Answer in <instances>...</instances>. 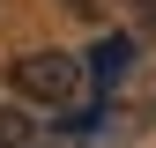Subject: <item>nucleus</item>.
<instances>
[{"mask_svg":"<svg viewBox=\"0 0 156 148\" xmlns=\"http://www.w3.org/2000/svg\"><path fill=\"white\" fill-rule=\"evenodd\" d=\"M8 89L37 111H82L97 89H89V67L74 59V52H23V59L8 67Z\"/></svg>","mask_w":156,"mask_h":148,"instance_id":"obj_1","label":"nucleus"},{"mask_svg":"<svg viewBox=\"0 0 156 148\" xmlns=\"http://www.w3.org/2000/svg\"><path fill=\"white\" fill-rule=\"evenodd\" d=\"M126 67H134V37H104V45L89 52V89L112 96V89L126 82Z\"/></svg>","mask_w":156,"mask_h":148,"instance_id":"obj_2","label":"nucleus"},{"mask_svg":"<svg viewBox=\"0 0 156 148\" xmlns=\"http://www.w3.org/2000/svg\"><path fill=\"white\" fill-rule=\"evenodd\" d=\"M0 148H37V133H30L23 111H0Z\"/></svg>","mask_w":156,"mask_h":148,"instance_id":"obj_3","label":"nucleus"},{"mask_svg":"<svg viewBox=\"0 0 156 148\" xmlns=\"http://www.w3.org/2000/svg\"><path fill=\"white\" fill-rule=\"evenodd\" d=\"M126 8H134V22H141V30L156 37V0H126Z\"/></svg>","mask_w":156,"mask_h":148,"instance_id":"obj_4","label":"nucleus"},{"mask_svg":"<svg viewBox=\"0 0 156 148\" xmlns=\"http://www.w3.org/2000/svg\"><path fill=\"white\" fill-rule=\"evenodd\" d=\"M67 8H74V15H97V0H67Z\"/></svg>","mask_w":156,"mask_h":148,"instance_id":"obj_5","label":"nucleus"}]
</instances>
